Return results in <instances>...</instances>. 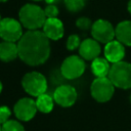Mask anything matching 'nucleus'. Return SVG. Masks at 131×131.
<instances>
[{
	"label": "nucleus",
	"mask_w": 131,
	"mask_h": 131,
	"mask_svg": "<svg viewBox=\"0 0 131 131\" xmlns=\"http://www.w3.org/2000/svg\"><path fill=\"white\" fill-rule=\"evenodd\" d=\"M18 57L31 67L46 62L50 56V43L46 35L39 31H28L17 42Z\"/></svg>",
	"instance_id": "obj_1"
},
{
	"label": "nucleus",
	"mask_w": 131,
	"mask_h": 131,
	"mask_svg": "<svg viewBox=\"0 0 131 131\" xmlns=\"http://www.w3.org/2000/svg\"><path fill=\"white\" fill-rule=\"evenodd\" d=\"M18 16L23 27L29 31H36L43 28L47 19L44 9L36 4L24 5L18 12Z\"/></svg>",
	"instance_id": "obj_2"
},
{
	"label": "nucleus",
	"mask_w": 131,
	"mask_h": 131,
	"mask_svg": "<svg viewBox=\"0 0 131 131\" xmlns=\"http://www.w3.org/2000/svg\"><path fill=\"white\" fill-rule=\"evenodd\" d=\"M107 78L115 87L120 89L131 88V63L128 61H119L111 66Z\"/></svg>",
	"instance_id": "obj_3"
},
{
	"label": "nucleus",
	"mask_w": 131,
	"mask_h": 131,
	"mask_svg": "<svg viewBox=\"0 0 131 131\" xmlns=\"http://www.w3.org/2000/svg\"><path fill=\"white\" fill-rule=\"evenodd\" d=\"M21 86L24 90L31 96L38 97L47 90V80L44 75L39 72H29L21 79Z\"/></svg>",
	"instance_id": "obj_4"
},
{
	"label": "nucleus",
	"mask_w": 131,
	"mask_h": 131,
	"mask_svg": "<svg viewBox=\"0 0 131 131\" xmlns=\"http://www.w3.org/2000/svg\"><path fill=\"white\" fill-rule=\"evenodd\" d=\"M115 88V85L107 77L95 78L90 86L91 96L98 102H106L113 97Z\"/></svg>",
	"instance_id": "obj_5"
},
{
	"label": "nucleus",
	"mask_w": 131,
	"mask_h": 131,
	"mask_svg": "<svg viewBox=\"0 0 131 131\" xmlns=\"http://www.w3.org/2000/svg\"><path fill=\"white\" fill-rule=\"evenodd\" d=\"M86 69L84 59L78 55L67 57L60 66V74L68 80H74L81 77Z\"/></svg>",
	"instance_id": "obj_6"
},
{
	"label": "nucleus",
	"mask_w": 131,
	"mask_h": 131,
	"mask_svg": "<svg viewBox=\"0 0 131 131\" xmlns=\"http://www.w3.org/2000/svg\"><path fill=\"white\" fill-rule=\"evenodd\" d=\"M23 25L20 21L12 18L5 17L0 21V38L3 41L18 42L23 37Z\"/></svg>",
	"instance_id": "obj_7"
},
{
	"label": "nucleus",
	"mask_w": 131,
	"mask_h": 131,
	"mask_svg": "<svg viewBox=\"0 0 131 131\" xmlns=\"http://www.w3.org/2000/svg\"><path fill=\"white\" fill-rule=\"evenodd\" d=\"M91 35L99 43L106 44L116 38V32L113 25L105 19H97L91 27Z\"/></svg>",
	"instance_id": "obj_8"
},
{
	"label": "nucleus",
	"mask_w": 131,
	"mask_h": 131,
	"mask_svg": "<svg viewBox=\"0 0 131 131\" xmlns=\"http://www.w3.org/2000/svg\"><path fill=\"white\" fill-rule=\"evenodd\" d=\"M38 108L36 105V100L30 97H23L16 101L13 106V113L19 121H30L32 120Z\"/></svg>",
	"instance_id": "obj_9"
},
{
	"label": "nucleus",
	"mask_w": 131,
	"mask_h": 131,
	"mask_svg": "<svg viewBox=\"0 0 131 131\" xmlns=\"http://www.w3.org/2000/svg\"><path fill=\"white\" fill-rule=\"evenodd\" d=\"M52 97L55 103H57L58 105L62 107H70L76 102L78 98V93L75 87L68 84H62L54 90Z\"/></svg>",
	"instance_id": "obj_10"
},
{
	"label": "nucleus",
	"mask_w": 131,
	"mask_h": 131,
	"mask_svg": "<svg viewBox=\"0 0 131 131\" xmlns=\"http://www.w3.org/2000/svg\"><path fill=\"white\" fill-rule=\"evenodd\" d=\"M101 48L95 39H85L79 47V54L84 60H93L99 57Z\"/></svg>",
	"instance_id": "obj_11"
},
{
	"label": "nucleus",
	"mask_w": 131,
	"mask_h": 131,
	"mask_svg": "<svg viewBox=\"0 0 131 131\" xmlns=\"http://www.w3.org/2000/svg\"><path fill=\"white\" fill-rule=\"evenodd\" d=\"M103 54L111 63L122 61L125 56V46L118 40H113L105 44Z\"/></svg>",
	"instance_id": "obj_12"
},
{
	"label": "nucleus",
	"mask_w": 131,
	"mask_h": 131,
	"mask_svg": "<svg viewBox=\"0 0 131 131\" xmlns=\"http://www.w3.org/2000/svg\"><path fill=\"white\" fill-rule=\"evenodd\" d=\"M42 32L46 35V37L49 40H54V41L59 40L63 37V33H64L63 24L57 17L47 18L43 26Z\"/></svg>",
	"instance_id": "obj_13"
},
{
	"label": "nucleus",
	"mask_w": 131,
	"mask_h": 131,
	"mask_svg": "<svg viewBox=\"0 0 131 131\" xmlns=\"http://www.w3.org/2000/svg\"><path fill=\"white\" fill-rule=\"evenodd\" d=\"M18 57V48L15 42L3 41L0 43V60L9 62Z\"/></svg>",
	"instance_id": "obj_14"
},
{
	"label": "nucleus",
	"mask_w": 131,
	"mask_h": 131,
	"mask_svg": "<svg viewBox=\"0 0 131 131\" xmlns=\"http://www.w3.org/2000/svg\"><path fill=\"white\" fill-rule=\"evenodd\" d=\"M116 39L124 46H131V20H124L115 28Z\"/></svg>",
	"instance_id": "obj_15"
},
{
	"label": "nucleus",
	"mask_w": 131,
	"mask_h": 131,
	"mask_svg": "<svg viewBox=\"0 0 131 131\" xmlns=\"http://www.w3.org/2000/svg\"><path fill=\"white\" fill-rule=\"evenodd\" d=\"M111 62L105 57H97L91 61V71L96 78L107 77L111 70Z\"/></svg>",
	"instance_id": "obj_16"
},
{
	"label": "nucleus",
	"mask_w": 131,
	"mask_h": 131,
	"mask_svg": "<svg viewBox=\"0 0 131 131\" xmlns=\"http://www.w3.org/2000/svg\"><path fill=\"white\" fill-rule=\"evenodd\" d=\"M54 102L55 101H54L53 97H51L47 93H44V94L38 96L36 99V105H37L38 111L41 113H44V114H48L52 111Z\"/></svg>",
	"instance_id": "obj_17"
},
{
	"label": "nucleus",
	"mask_w": 131,
	"mask_h": 131,
	"mask_svg": "<svg viewBox=\"0 0 131 131\" xmlns=\"http://www.w3.org/2000/svg\"><path fill=\"white\" fill-rule=\"evenodd\" d=\"M86 0H64L67 9L71 12H78L84 8Z\"/></svg>",
	"instance_id": "obj_18"
},
{
	"label": "nucleus",
	"mask_w": 131,
	"mask_h": 131,
	"mask_svg": "<svg viewBox=\"0 0 131 131\" xmlns=\"http://www.w3.org/2000/svg\"><path fill=\"white\" fill-rule=\"evenodd\" d=\"M2 131H25V127L16 120H8L2 125Z\"/></svg>",
	"instance_id": "obj_19"
},
{
	"label": "nucleus",
	"mask_w": 131,
	"mask_h": 131,
	"mask_svg": "<svg viewBox=\"0 0 131 131\" xmlns=\"http://www.w3.org/2000/svg\"><path fill=\"white\" fill-rule=\"evenodd\" d=\"M80 45H81V41H80V38L78 35H75V34L71 35L67 40V48L71 51L79 48Z\"/></svg>",
	"instance_id": "obj_20"
},
{
	"label": "nucleus",
	"mask_w": 131,
	"mask_h": 131,
	"mask_svg": "<svg viewBox=\"0 0 131 131\" xmlns=\"http://www.w3.org/2000/svg\"><path fill=\"white\" fill-rule=\"evenodd\" d=\"M44 12L47 18H54L58 15V8L55 4H47L44 8Z\"/></svg>",
	"instance_id": "obj_21"
},
{
	"label": "nucleus",
	"mask_w": 131,
	"mask_h": 131,
	"mask_svg": "<svg viewBox=\"0 0 131 131\" xmlns=\"http://www.w3.org/2000/svg\"><path fill=\"white\" fill-rule=\"evenodd\" d=\"M92 25H93V24L91 23V20H90L88 17H80V18H78L77 21H76V26H77L80 30H82V31H87V30L91 29Z\"/></svg>",
	"instance_id": "obj_22"
},
{
	"label": "nucleus",
	"mask_w": 131,
	"mask_h": 131,
	"mask_svg": "<svg viewBox=\"0 0 131 131\" xmlns=\"http://www.w3.org/2000/svg\"><path fill=\"white\" fill-rule=\"evenodd\" d=\"M10 116H11V111L7 106L5 105L0 106V125H3L5 122H7Z\"/></svg>",
	"instance_id": "obj_23"
},
{
	"label": "nucleus",
	"mask_w": 131,
	"mask_h": 131,
	"mask_svg": "<svg viewBox=\"0 0 131 131\" xmlns=\"http://www.w3.org/2000/svg\"><path fill=\"white\" fill-rule=\"evenodd\" d=\"M58 0H45V2L47 3V4H54L55 2H57Z\"/></svg>",
	"instance_id": "obj_24"
},
{
	"label": "nucleus",
	"mask_w": 131,
	"mask_h": 131,
	"mask_svg": "<svg viewBox=\"0 0 131 131\" xmlns=\"http://www.w3.org/2000/svg\"><path fill=\"white\" fill-rule=\"evenodd\" d=\"M128 10H129V12L131 13V0H130L129 3H128Z\"/></svg>",
	"instance_id": "obj_25"
},
{
	"label": "nucleus",
	"mask_w": 131,
	"mask_h": 131,
	"mask_svg": "<svg viewBox=\"0 0 131 131\" xmlns=\"http://www.w3.org/2000/svg\"><path fill=\"white\" fill-rule=\"evenodd\" d=\"M2 89H3V85H2V82L0 81V93L2 92Z\"/></svg>",
	"instance_id": "obj_26"
},
{
	"label": "nucleus",
	"mask_w": 131,
	"mask_h": 131,
	"mask_svg": "<svg viewBox=\"0 0 131 131\" xmlns=\"http://www.w3.org/2000/svg\"><path fill=\"white\" fill-rule=\"evenodd\" d=\"M7 0H0V2H6Z\"/></svg>",
	"instance_id": "obj_27"
},
{
	"label": "nucleus",
	"mask_w": 131,
	"mask_h": 131,
	"mask_svg": "<svg viewBox=\"0 0 131 131\" xmlns=\"http://www.w3.org/2000/svg\"><path fill=\"white\" fill-rule=\"evenodd\" d=\"M0 131H2V125H0Z\"/></svg>",
	"instance_id": "obj_28"
},
{
	"label": "nucleus",
	"mask_w": 131,
	"mask_h": 131,
	"mask_svg": "<svg viewBox=\"0 0 131 131\" xmlns=\"http://www.w3.org/2000/svg\"><path fill=\"white\" fill-rule=\"evenodd\" d=\"M33 1H41V0H33Z\"/></svg>",
	"instance_id": "obj_29"
},
{
	"label": "nucleus",
	"mask_w": 131,
	"mask_h": 131,
	"mask_svg": "<svg viewBox=\"0 0 131 131\" xmlns=\"http://www.w3.org/2000/svg\"><path fill=\"white\" fill-rule=\"evenodd\" d=\"M130 101H131V94H130Z\"/></svg>",
	"instance_id": "obj_30"
},
{
	"label": "nucleus",
	"mask_w": 131,
	"mask_h": 131,
	"mask_svg": "<svg viewBox=\"0 0 131 131\" xmlns=\"http://www.w3.org/2000/svg\"><path fill=\"white\" fill-rule=\"evenodd\" d=\"M1 19H2V18H1V15H0V21H1Z\"/></svg>",
	"instance_id": "obj_31"
}]
</instances>
